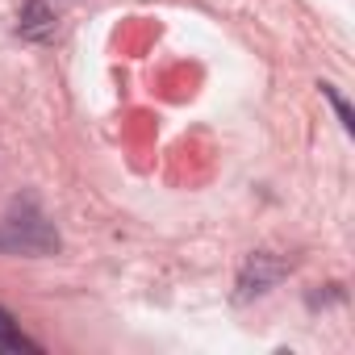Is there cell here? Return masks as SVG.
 Wrapping results in <instances>:
<instances>
[{"label":"cell","mask_w":355,"mask_h":355,"mask_svg":"<svg viewBox=\"0 0 355 355\" xmlns=\"http://www.w3.org/2000/svg\"><path fill=\"white\" fill-rule=\"evenodd\" d=\"M0 251H9V255H51V251H59V234L42 218H9V222H0Z\"/></svg>","instance_id":"1"},{"label":"cell","mask_w":355,"mask_h":355,"mask_svg":"<svg viewBox=\"0 0 355 355\" xmlns=\"http://www.w3.org/2000/svg\"><path fill=\"white\" fill-rule=\"evenodd\" d=\"M288 272V263L284 259H272V255H251L247 259V268H243V280H239V297L247 301L251 293H268L280 276Z\"/></svg>","instance_id":"2"},{"label":"cell","mask_w":355,"mask_h":355,"mask_svg":"<svg viewBox=\"0 0 355 355\" xmlns=\"http://www.w3.org/2000/svg\"><path fill=\"white\" fill-rule=\"evenodd\" d=\"M55 9L46 5V0H26L21 5V17H17V34L26 42H51L55 38Z\"/></svg>","instance_id":"3"},{"label":"cell","mask_w":355,"mask_h":355,"mask_svg":"<svg viewBox=\"0 0 355 355\" xmlns=\"http://www.w3.org/2000/svg\"><path fill=\"white\" fill-rule=\"evenodd\" d=\"M0 351H34V355L42 351V347H38L34 338H26V334H21L17 318H13V313H9L5 305H0Z\"/></svg>","instance_id":"4"},{"label":"cell","mask_w":355,"mask_h":355,"mask_svg":"<svg viewBox=\"0 0 355 355\" xmlns=\"http://www.w3.org/2000/svg\"><path fill=\"white\" fill-rule=\"evenodd\" d=\"M322 96H326V101L334 105V113H338V121H343V130L351 134V130H355V113H351V105H347V101L338 96V88H334V84H322Z\"/></svg>","instance_id":"5"}]
</instances>
